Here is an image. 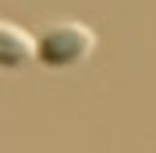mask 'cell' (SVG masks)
I'll return each instance as SVG.
<instances>
[{"label":"cell","mask_w":156,"mask_h":153,"mask_svg":"<svg viewBox=\"0 0 156 153\" xmlns=\"http://www.w3.org/2000/svg\"><path fill=\"white\" fill-rule=\"evenodd\" d=\"M96 43H99L96 32L85 21L60 18V21H50L36 36V61L50 71H68V68L85 64L96 54Z\"/></svg>","instance_id":"1"},{"label":"cell","mask_w":156,"mask_h":153,"mask_svg":"<svg viewBox=\"0 0 156 153\" xmlns=\"http://www.w3.org/2000/svg\"><path fill=\"white\" fill-rule=\"evenodd\" d=\"M29 61H36V36L0 18V71H18Z\"/></svg>","instance_id":"2"}]
</instances>
